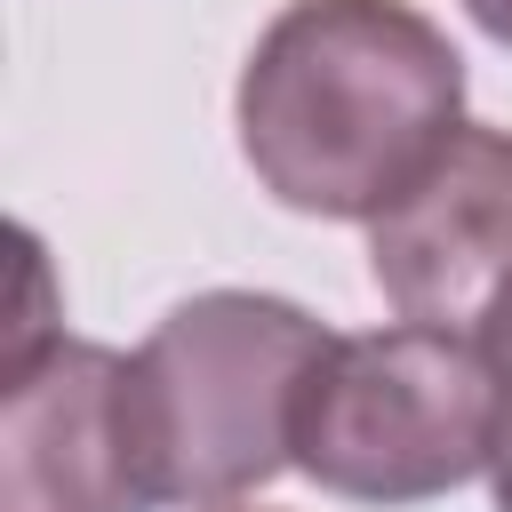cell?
<instances>
[{"label": "cell", "mask_w": 512, "mask_h": 512, "mask_svg": "<svg viewBox=\"0 0 512 512\" xmlns=\"http://www.w3.org/2000/svg\"><path fill=\"white\" fill-rule=\"evenodd\" d=\"M256 184L328 224H376L464 128V56L408 0H288L232 88Z\"/></svg>", "instance_id": "cell-1"}, {"label": "cell", "mask_w": 512, "mask_h": 512, "mask_svg": "<svg viewBox=\"0 0 512 512\" xmlns=\"http://www.w3.org/2000/svg\"><path fill=\"white\" fill-rule=\"evenodd\" d=\"M328 328L264 288H200L136 344V416L160 504L224 512L296 464L304 376Z\"/></svg>", "instance_id": "cell-2"}, {"label": "cell", "mask_w": 512, "mask_h": 512, "mask_svg": "<svg viewBox=\"0 0 512 512\" xmlns=\"http://www.w3.org/2000/svg\"><path fill=\"white\" fill-rule=\"evenodd\" d=\"M488 416L480 344L408 320L328 336L296 408V472L344 504H432L488 472Z\"/></svg>", "instance_id": "cell-3"}, {"label": "cell", "mask_w": 512, "mask_h": 512, "mask_svg": "<svg viewBox=\"0 0 512 512\" xmlns=\"http://www.w3.org/2000/svg\"><path fill=\"white\" fill-rule=\"evenodd\" d=\"M0 512H160L136 352L88 336H8Z\"/></svg>", "instance_id": "cell-4"}, {"label": "cell", "mask_w": 512, "mask_h": 512, "mask_svg": "<svg viewBox=\"0 0 512 512\" xmlns=\"http://www.w3.org/2000/svg\"><path fill=\"white\" fill-rule=\"evenodd\" d=\"M368 272L408 328L480 344L512 296V128L464 120L448 152L368 224Z\"/></svg>", "instance_id": "cell-5"}, {"label": "cell", "mask_w": 512, "mask_h": 512, "mask_svg": "<svg viewBox=\"0 0 512 512\" xmlns=\"http://www.w3.org/2000/svg\"><path fill=\"white\" fill-rule=\"evenodd\" d=\"M480 360H488V384H496V416H488V496H496V512H512V296H504V312L480 328Z\"/></svg>", "instance_id": "cell-6"}, {"label": "cell", "mask_w": 512, "mask_h": 512, "mask_svg": "<svg viewBox=\"0 0 512 512\" xmlns=\"http://www.w3.org/2000/svg\"><path fill=\"white\" fill-rule=\"evenodd\" d=\"M464 16H472L496 48H512V0H464Z\"/></svg>", "instance_id": "cell-7"}, {"label": "cell", "mask_w": 512, "mask_h": 512, "mask_svg": "<svg viewBox=\"0 0 512 512\" xmlns=\"http://www.w3.org/2000/svg\"><path fill=\"white\" fill-rule=\"evenodd\" d=\"M224 512H256V504H224Z\"/></svg>", "instance_id": "cell-8"}]
</instances>
